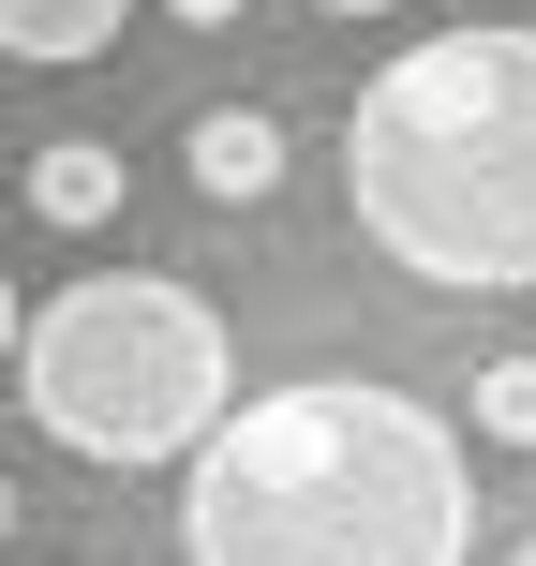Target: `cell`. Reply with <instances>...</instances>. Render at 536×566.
I'll use <instances>...</instances> for the list:
<instances>
[{"mask_svg": "<svg viewBox=\"0 0 536 566\" xmlns=\"http://www.w3.org/2000/svg\"><path fill=\"white\" fill-rule=\"evenodd\" d=\"M179 566H477V448L388 373H283L179 462Z\"/></svg>", "mask_w": 536, "mask_h": 566, "instance_id": "1", "label": "cell"}, {"mask_svg": "<svg viewBox=\"0 0 536 566\" xmlns=\"http://www.w3.org/2000/svg\"><path fill=\"white\" fill-rule=\"evenodd\" d=\"M343 209L432 298H522L536 283V30L462 15L372 60L343 119Z\"/></svg>", "mask_w": 536, "mask_h": 566, "instance_id": "2", "label": "cell"}, {"mask_svg": "<svg viewBox=\"0 0 536 566\" xmlns=\"http://www.w3.org/2000/svg\"><path fill=\"white\" fill-rule=\"evenodd\" d=\"M15 402L45 418V448L149 478V462H195L209 432H224L239 343H224V313L179 269H90V283H60V298L30 313Z\"/></svg>", "mask_w": 536, "mask_h": 566, "instance_id": "3", "label": "cell"}, {"mask_svg": "<svg viewBox=\"0 0 536 566\" xmlns=\"http://www.w3.org/2000/svg\"><path fill=\"white\" fill-rule=\"evenodd\" d=\"M179 165H195L209 209H269V195H283V119H269V105H195Z\"/></svg>", "mask_w": 536, "mask_h": 566, "instance_id": "4", "label": "cell"}, {"mask_svg": "<svg viewBox=\"0 0 536 566\" xmlns=\"http://www.w3.org/2000/svg\"><path fill=\"white\" fill-rule=\"evenodd\" d=\"M30 209H45L60 239L119 224V149H105V135H45V149H30Z\"/></svg>", "mask_w": 536, "mask_h": 566, "instance_id": "5", "label": "cell"}, {"mask_svg": "<svg viewBox=\"0 0 536 566\" xmlns=\"http://www.w3.org/2000/svg\"><path fill=\"white\" fill-rule=\"evenodd\" d=\"M119 15H135V0H0V60H105L119 45Z\"/></svg>", "mask_w": 536, "mask_h": 566, "instance_id": "6", "label": "cell"}, {"mask_svg": "<svg viewBox=\"0 0 536 566\" xmlns=\"http://www.w3.org/2000/svg\"><path fill=\"white\" fill-rule=\"evenodd\" d=\"M477 448H536V358H477Z\"/></svg>", "mask_w": 536, "mask_h": 566, "instance_id": "7", "label": "cell"}, {"mask_svg": "<svg viewBox=\"0 0 536 566\" xmlns=\"http://www.w3.org/2000/svg\"><path fill=\"white\" fill-rule=\"evenodd\" d=\"M165 15H179V30H224V15H254V0H165Z\"/></svg>", "mask_w": 536, "mask_h": 566, "instance_id": "8", "label": "cell"}, {"mask_svg": "<svg viewBox=\"0 0 536 566\" xmlns=\"http://www.w3.org/2000/svg\"><path fill=\"white\" fill-rule=\"evenodd\" d=\"M15 343H30V298H15V283H0V358H15Z\"/></svg>", "mask_w": 536, "mask_h": 566, "instance_id": "9", "label": "cell"}, {"mask_svg": "<svg viewBox=\"0 0 536 566\" xmlns=\"http://www.w3.org/2000/svg\"><path fill=\"white\" fill-rule=\"evenodd\" d=\"M313 15H402V0H313Z\"/></svg>", "mask_w": 536, "mask_h": 566, "instance_id": "10", "label": "cell"}, {"mask_svg": "<svg viewBox=\"0 0 536 566\" xmlns=\"http://www.w3.org/2000/svg\"><path fill=\"white\" fill-rule=\"evenodd\" d=\"M0 552H15V478H0Z\"/></svg>", "mask_w": 536, "mask_h": 566, "instance_id": "11", "label": "cell"}, {"mask_svg": "<svg viewBox=\"0 0 536 566\" xmlns=\"http://www.w3.org/2000/svg\"><path fill=\"white\" fill-rule=\"evenodd\" d=\"M507 566H536V537H522V552H507Z\"/></svg>", "mask_w": 536, "mask_h": 566, "instance_id": "12", "label": "cell"}]
</instances>
